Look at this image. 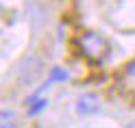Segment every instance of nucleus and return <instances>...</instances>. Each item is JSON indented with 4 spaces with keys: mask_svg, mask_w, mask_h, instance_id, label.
Returning <instances> with one entry per match:
<instances>
[{
    "mask_svg": "<svg viewBox=\"0 0 135 128\" xmlns=\"http://www.w3.org/2000/svg\"><path fill=\"white\" fill-rule=\"evenodd\" d=\"M0 124H2V128H11V126H15V113H13L11 109L2 111V117H0Z\"/></svg>",
    "mask_w": 135,
    "mask_h": 128,
    "instance_id": "4",
    "label": "nucleus"
},
{
    "mask_svg": "<svg viewBox=\"0 0 135 128\" xmlns=\"http://www.w3.org/2000/svg\"><path fill=\"white\" fill-rule=\"evenodd\" d=\"M41 70H44V61H41V57L37 54H28L24 61L20 63V83L22 85H33L39 80L41 76Z\"/></svg>",
    "mask_w": 135,
    "mask_h": 128,
    "instance_id": "1",
    "label": "nucleus"
},
{
    "mask_svg": "<svg viewBox=\"0 0 135 128\" xmlns=\"http://www.w3.org/2000/svg\"><path fill=\"white\" fill-rule=\"evenodd\" d=\"M126 72H129V74H135V61H133L129 67H126Z\"/></svg>",
    "mask_w": 135,
    "mask_h": 128,
    "instance_id": "7",
    "label": "nucleus"
},
{
    "mask_svg": "<svg viewBox=\"0 0 135 128\" xmlns=\"http://www.w3.org/2000/svg\"><path fill=\"white\" fill-rule=\"evenodd\" d=\"M100 111V98L96 96V93H83V96H79L76 100V113L87 117V115H96Z\"/></svg>",
    "mask_w": 135,
    "mask_h": 128,
    "instance_id": "3",
    "label": "nucleus"
},
{
    "mask_svg": "<svg viewBox=\"0 0 135 128\" xmlns=\"http://www.w3.org/2000/svg\"><path fill=\"white\" fill-rule=\"evenodd\" d=\"M50 76H52V78H50V80H65V78H68L65 70H61V67H55V70L50 72Z\"/></svg>",
    "mask_w": 135,
    "mask_h": 128,
    "instance_id": "5",
    "label": "nucleus"
},
{
    "mask_svg": "<svg viewBox=\"0 0 135 128\" xmlns=\"http://www.w3.org/2000/svg\"><path fill=\"white\" fill-rule=\"evenodd\" d=\"M79 46L83 50V54L89 57V59H100L105 52H107V41L98 35V33H85L81 37Z\"/></svg>",
    "mask_w": 135,
    "mask_h": 128,
    "instance_id": "2",
    "label": "nucleus"
},
{
    "mask_svg": "<svg viewBox=\"0 0 135 128\" xmlns=\"http://www.w3.org/2000/svg\"><path fill=\"white\" fill-rule=\"evenodd\" d=\"M44 109H46V100H41V102H37V104L31 109V113H28V115H37V113H41Z\"/></svg>",
    "mask_w": 135,
    "mask_h": 128,
    "instance_id": "6",
    "label": "nucleus"
}]
</instances>
